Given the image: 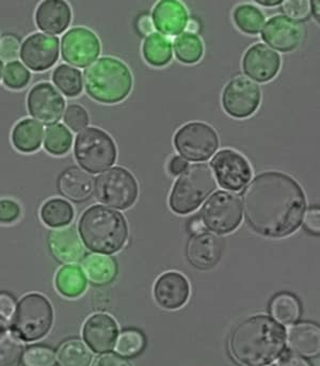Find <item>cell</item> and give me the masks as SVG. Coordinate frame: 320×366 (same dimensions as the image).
I'll return each mask as SVG.
<instances>
[{
	"label": "cell",
	"mask_w": 320,
	"mask_h": 366,
	"mask_svg": "<svg viewBox=\"0 0 320 366\" xmlns=\"http://www.w3.org/2000/svg\"><path fill=\"white\" fill-rule=\"evenodd\" d=\"M92 366H134L120 355L108 352L97 357Z\"/></svg>",
	"instance_id": "cell-47"
},
{
	"label": "cell",
	"mask_w": 320,
	"mask_h": 366,
	"mask_svg": "<svg viewBox=\"0 0 320 366\" xmlns=\"http://www.w3.org/2000/svg\"><path fill=\"white\" fill-rule=\"evenodd\" d=\"M73 144L70 129L61 123L49 125L45 131L44 149L54 156H64L69 153Z\"/></svg>",
	"instance_id": "cell-34"
},
{
	"label": "cell",
	"mask_w": 320,
	"mask_h": 366,
	"mask_svg": "<svg viewBox=\"0 0 320 366\" xmlns=\"http://www.w3.org/2000/svg\"><path fill=\"white\" fill-rule=\"evenodd\" d=\"M311 11L314 14L315 19L319 21V1H310Z\"/></svg>",
	"instance_id": "cell-53"
},
{
	"label": "cell",
	"mask_w": 320,
	"mask_h": 366,
	"mask_svg": "<svg viewBox=\"0 0 320 366\" xmlns=\"http://www.w3.org/2000/svg\"><path fill=\"white\" fill-rule=\"evenodd\" d=\"M281 68V57L267 45L257 43L244 54L242 70L257 82H267L278 75Z\"/></svg>",
	"instance_id": "cell-18"
},
{
	"label": "cell",
	"mask_w": 320,
	"mask_h": 366,
	"mask_svg": "<svg viewBox=\"0 0 320 366\" xmlns=\"http://www.w3.org/2000/svg\"><path fill=\"white\" fill-rule=\"evenodd\" d=\"M188 19L187 9L176 0H162L153 9V25L164 36L183 34Z\"/></svg>",
	"instance_id": "cell-23"
},
{
	"label": "cell",
	"mask_w": 320,
	"mask_h": 366,
	"mask_svg": "<svg viewBox=\"0 0 320 366\" xmlns=\"http://www.w3.org/2000/svg\"><path fill=\"white\" fill-rule=\"evenodd\" d=\"M116 354L123 358H135L139 356L146 346V335L137 329H125L122 331L116 345Z\"/></svg>",
	"instance_id": "cell-37"
},
{
	"label": "cell",
	"mask_w": 320,
	"mask_h": 366,
	"mask_svg": "<svg viewBox=\"0 0 320 366\" xmlns=\"http://www.w3.org/2000/svg\"><path fill=\"white\" fill-rule=\"evenodd\" d=\"M282 9L289 19L304 21L310 17L311 4L308 0H287L282 2Z\"/></svg>",
	"instance_id": "cell-42"
},
{
	"label": "cell",
	"mask_w": 320,
	"mask_h": 366,
	"mask_svg": "<svg viewBox=\"0 0 320 366\" xmlns=\"http://www.w3.org/2000/svg\"><path fill=\"white\" fill-rule=\"evenodd\" d=\"M4 86L11 90H21L29 84L31 73L19 61H11L6 64L2 75Z\"/></svg>",
	"instance_id": "cell-38"
},
{
	"label": "cell",
	"mask_w": 320,
	"mask_h": 366,
	"mask_svg": "<svg viewBox=\"0 0 320 366\" xmlns=\"http://www.w3.org/2000/svg\"><path fill=\"white\" fill-rule=\"evenodd\" d=\"M19 51L21 61L29 70L44 72L59 59L60 40L57 36L36 32L25 39Z\"/></svg>",
	"instance_id": "cell-15"
},
{
	"label": "cell",
	"mask_w": 320,
	"mask_h": 366,
	"mask_svg": "<svg viewBox=\"0 0 320 366\" xmlns=\"http://www.w3.org/2000/svg\"><path fill=\"white\" fill-rule=\"evenodd\" d=\"M224 252V242L209 232L194 234L188 240L186 257L196 269L211 270L219 263Z\"/></svg>",
	"instance_id": "cell-17"
},
{
	"label": "cell",
	"mask_w": 320,
	"mask_h": 366,
	"mask_svg": "<svg viewBox=\"0 0 320 366\" xmlns=\"http://www.w3.org/2000/svg\"><path fill=\"white\" fill-rule=\"evenodd\" d=\"M56 290L66 298H77L86 292L88 280L77 265L62 266L55 278Z\"/></svg>",
	"instance_id": "cell-28"
},
{
	"label": "cell",
	"mask_w": 320,
	"mask_h": 366,
	"mask_svg": "<svg viewBox=\"0 0 320 366\" xmlns=\"http://www.w3.org/2000/svg\"><path fill=\"white\" fill-rule=\"evenodd\" d=\"M27 109L34 120L56 124L66 110V99L49 82H39L28 93Z\"/></svg>",
	"instance_id": "cell-14"
},
{
	"label": "cell",
	"mask_w": 320,
	"mask_h": 366,
	"mask_svg": "<svg viewBox=\"0 0 320 366\" xmlns=\"http://www.w3.org/2000/svg\"><path fill=\"white\" fill-rule=\"evenodd\" d=\"M36 26L51 36L64 34L72 21V9L64 0H45L36 11Z\"/></svg>",
	"instance_id": "cell-22"
},
{
	"label": "cell",
	"mask_w": 320,
	"mask_h": 366,
	"mask_svg": "<svg viewBox=\"0 0 320 366\" xmlns=\"http://www.w3.org/2000/svg\"><path fill=\"white\" fill-rule=\"evenodd\" d=\"M241 198L246 223L264 237L291 235L299 229L306 213L301 186L280 171L259 173L244 188Z\"/></svg>",
	"instance_id": "cell-1"
},
{
	"label": "cell",
	"mask_w": 320,
	"mask_h": 366,
	"mask_svg": "<svg viewBox=\"0 0 320 366\" xmlns=\"http://www.w3.org/2000/svg\"><path fill=\"white\" fill-rule=\"evenodd\" d=\"M51 79L60 92L66 97H76L81 94L84 82L82 74L79 69L68 64H60L54 70Z\"/></svg>",
	"instance_id": "cell-32"
},
{
	"label": "cell",
	"mask_w": 320,
	"mask_h": 366,
	"mask_svg": "<svg viewBox=\"0 0 320 366\" xmlns=\"http://www.w3.org/2000/svg\"><path fill=\"white\" fill-rule=\"evenodd\" d=\"M282 2L280 0H274V1H256V4L264 6H279V4H282Z\"/></svg>",
	"instance_id": "cell-54"
},
{
	"label": "cell",
	"mask_w": 320,
	"mask_h": 366,
	"mask_svg": "<svg viewBox=\"0 0 320 366\" xmlns=\"http://www.w3.org/2000/svg\"><path fill=\"white\" fill-rule=\"evenodd\" d=\"M44 129L34 119H23L13 127L11 134L13 147L21 153L30 154L42 146Z\"/></svg>",
	"instance_id": "cell-27"
},
{
	"label": "cell",
	"mask_w": 320,
	"mask_h": 366,
	"mask_svg": "<svg viewBox=\"0 0 320 366\" xmlns=\"http://www.w3.org/2000/svg\"><path fill=\"white\" fill-rule=\"evenodd\" d=\"M174 53L181 64H194L202 59L204 46L196 34L183 32L174 40Z\"/></svg>",
	"instance_id": "cell-33"
},
{
	"label": "cell",
	"mask_w": 320,
	"mask_h": 366,
	"mask_svg": "<svg viewBox=\"0 0 320 366\" xmlns=\"http://www.w3.org/2000/svg\"><path fill=\"white\" fill-rule=\"evenodd\" d=\"M86 92L101 104H118L124 101L133 89V75L129 66L114 57L95 60L84 72Z\"/></svg>",
	"instance_id": "cell-4"
},
{
	"label": "cell",
	"mask_w": 320,
	"mask_h": 366,
	"mask_svg": "<svg viewBox=\"0 0 320 366\" xmlns=\"http://www.w3.org/2000/svg\"><path fill=\"white\" fill-rule=\"evenodd\" d=\"M64 123L74 133L84 131L89 124V114L86 108L79 104H71L64 112Z\"/></svg>",
	"instance_id": "cell-41"
},
{
	"label": "cell",
	"mask_w": 320,
	"mask_h": 366,
	"mask_svg": "<svg viewBox=\"0 0 320 366\" xmlns=\"http://www.w3.org/2000/svg\"><path fill=\"white\" fill-rule=\"evenodd\" d=\"M21 207L12 199H0V223L12 224L21 218Z\"/></svg>",
	"instance_id": "cell-44"
},
{
	"label": "cell",
	"mask_w": 320,
	"mask_h": 366,
	"mask_svg": "<svg viewBox=\"0 0 320 366\" xmlns=\"http://www.w3.org/2000/svg\"><path fill=\"white\" fill-rule=\"evenodd\" d=\"M261 99L259 84L246 76L239 75L232 78L224 86L221 104L229 116L235 119H246L256 112Z\"/></svg>",
	"instance_id": "cell-11"
},
{
	"label": "cell",
	"mask_w": 320,
	"mask_h": 366,
	"mask_svg": "<svg viewBox=\"0 0 320 366\" xmlns=\"http://www.w3.org/2000/svg\"><path fill=\"white\" fill-rule=\"evenodd\" d=\"M189 34H196L200 30V23L196 19H191L188 21L187 26H186Z\"/></svg>",
	"instance_id": "cell-52"
},
{
	"label": "cell",
	"mask_w": 320,
	"mask_h": 366,
	"mask_svg": "<svg viewBox=\"0 0 320 366\" xmlns=\"http://www.w3.org/2000/svg\"><path fill=\"white\" fill-rule=\"evenodd\" d=\"M93 192L103 204L124 211L135 204L139 186L137 179L127 169L114 167L96 177Z\"/></svg>",
	"instance_id": "cell-8"
},
{
	"label": "cell",
	"mask_w": 320,
	"mask_h": 366,
	"mask_svg": "<svg viewBox=\"0 0 320 366\" xmlns=\"http://www.w3.org/2000/svg\"><path fill=\"white\" fill-rule=\"evenodd\" d=\"M319 325L304 322L289 328L286 340L289 347L296 354L306 358H315L319 355Z\"/></svg>",
	"instance_id": "cell-25"
},
{
	"label": "cell",
	"mask_w": 320,
	"mask_h": 366,
	"mask_svg": "<svg viewBox=\"0 0 320 366\" xmlns=\"http://www.w3.org/2000/svg\"><path fill=\"white\" fill-rule=\"evenodd\" d=\"M79 231L89 250L105 255L120 251L129 238V224L124 216L104 205H93L84 212Z\"/></svg>",
	"instance_id": "cell-3"
},
{
	"label": "cell",
	"mask_w": 320,
	"mask_h": 366,
	"mask_svg": "<svg viewBox=\"0 0 320 366\" xmlns=\"http://www.w3.org/2000/svg\"><path fill=\"white\" fill-rule=\"evenodd\" d=\"M218 183L224 189L239 192L252 177V169L248 159L234 149L218 152L211 162Z\"/></svg>",
	"instance_id": "cell-13"
},
{
	"label": "cell",
	"mask_w": 320,
	"mask_h": 366,
	"mask_svg": "<svg viewBox=\"0 0 320 366\" xmlns=\"http://www.w3.org/2000/svg\"><path fill=\"white\" fill-rule=\"evenodd\" d=\"M57 187L60 194L72 202H86L92 196L94 177L79 167H69L58 177Z\"/></svg>",
	"instance_id": "cell-24"
},
{
	"label": "cell",
	"mask_w": 320,
	"mask_h": 366,
	"mask_svg": "<svg viewBox=\"0 0 320 366\" xmlns=\"http://www.w3.org/2000/svg\"><path fill=\"white\" fill-rule=\"evenodd\" d=\"M233 19L239 30L254 36L261 31L265 23V15L253 4H240L233 12Z\"/></svg>",
	"instance_id": "cell-35"
},
{
	"label": "cell",
	"mask_w": 320,
	"mask_h": 366,
	"mask_svg": "<svg viewBox=\"0 0 320 366\" xmlns=\"http://www.w3.org/2000/svg\"><path fill=\"white\" fill-rule=\"evenodd\" d=\"M242 219L239 197L232 192H215L209 197L201 211L205 227L217 234H229L239 227Z\"/></svg>",
	"instance_id": "cell-10"
},
{
	"label": "cell",
	"mask_w": 320,
	"mask_h": 366,
	"mask_svg": "<svg viewBox=\"0 0 320 366\" xmlns=\"http://www.w3.org/2000/svg\"><path fill=\"white\" fill-rule=\"evenodd\" d=\"M24 348L14 335L0 337V366H19Z\"/></svg>",
	"instance_id": "cell-39"
},
{
	"label": "cell",
	"mask_w": 320,
	"mask_h": 366,
	"mask_svg": "<svg viewBox=\"0 0 320 366\" xmlns=\"http://www.w3.org/2000/svg\"><path fill=\"white\" fill-rule=\"evenodd\" d=\"M15 299L12 295L0 293V317L9 320L14 313Z\"/></svg>",
	"instance_id": "cell-48"
},
{
	"label": "cell",
	"mask_w": 320,
	"mask_h": 366,
	"mask_svg": "<svg viewBox=\"0 0 320 366\" xmlns=\"http://www.w3.org/2000/svg\"><path fill=\"white\" fill-rule=\"evenodd\" d=\"M175 149L190 162L209 159L219 147V137L211 125L203 122H190L175 133Z\"/></svg>",
	"instance_id": "cell-9"
},
{
	"label": "cell",
	"mask_w": 320,
	"mask_h": 366,
	"mask_svg": "<svg viewBox=\"0 0 320 366\" xmlns=\"http://www.w3.org/2000/svg\"><path fill=\"white\" fill-rule=\"evenodd\" d=\"M304 229L312 235H319V207L313 205L306 212L304 217Z\"/></svg>",
	"instance_id": "cell-45"
},
{
	"label": "cell",
	"mask_w": 320,
	"mask_h": 366,
	"mask_svg": "<svg viewBox=\"0 0 320 366\" xmlns=\"http://www.w3.org/2000/svg\"><path fill=\"white\" fill-rule=\"evenodd\" d=\"M189 229L192 233L198 234L205 231V225L202 220L196 218V219L191 220L189 224Z\"/></svg>",
	"instance_id": "cell-51"
},
{
	"label": "cell",
	"mask_w": 320,
	"mask_h": 366,
	"mask_svg": "<svg viewBox=\"0 0 320 366\" xmlns=\"http://www.w3.org/2000/svg\"><path fill=\"white\" fill-rule=\"evenodd\" d=\"M92 354L79 340H71L62 344L58 350L57 360L61 366H90Z\"/></svg>",
	"instance_id": "cell-36"
},
{
	"label": "cell",
	"mask_w": 320,
	"mask_h": 366,
	"mask_svg": "<svg viewBox=\"0 0 320 366\" xmlns=\"http://www.w3.org/2000/svg\"><path fill=\"white\" fill-rule=\"evenodd\" d=\"M2 69H4V62L0 59V79H1L2 77Z\"/></svg>",
	"instance_id": "cell-56"
},
{
	"label": "cell",
	"mask_w": 320,
	"mask_h": 366,
	"mask_svg": "<svg viewBox=\"0 0 320 366\" xmlns=\"http://www.w3.org/2000/svg\"><path fill=\"white\" fill-rule=\"evenodd\" d=\"M137 30L141 36H148L149 34H153L154 25H153L152 19L148 14L141 15L137 19Z\"/></svg>",
	"instance_id": "cell-49"
},
{
	"label": "cell",
	"mask_w": 320,
	"mask_h": 366,
	"mask_svg": "<svg viewBox=\"0 0 320 366\" xmlns=\"http://www.w3.org/2000/svg\"><path fill=\"white\" fill-rule=\"evenodd\" d=\"M6 327H8V325H6V320L0 317V337H1L2 335H4V332H6Z\"/></svg>",
	"instance_id": "cell-55"
},
{
	"label": "cell",
	"mask_w": 320,
	"mask_h": 366,
	"mask_svg": "<svg viewBox=\"0 0 320 366\" xmlns=\"http://www.w3.org/2000/svg\"><path fill=\"white\" fill-rule=\"evenodd\" d=\"M118 335V324L108 314L90 316L82 328L84 342L96 354H106L114 350Z\"/></svg>",
	"instance_id": "cell-19"
},
{
	"label": "cell",
	"mask_w": 320,
	"mask_h": 366,
	"mask_svg": "<svg viewBox=\"0 0 320 366\" xmlns=\"http://www.w3.org/2000/svg\"><path fill=\"white\" fill-rule=\"evenodd\" d=\"M47 244L51 255L60 263L73 264L81 261L84 248L74 227L49 231Z\"/></svg>",
	"instance_id": "cell-21"
},
{
	"label": "cell",
	"mask_w": 320,
	"mask_h": 366,
	"mask_svg": "<svg viewBox=\"0 0 320 366\" xmlns=\"http://www.w3.org/2000/svg\"><path fill=\"white\" fill-rule=\"evenodd\" d=\"M216 187L217 184L209 164H190L175 182L169 197V207L177 215H187L196 211Z\"/></svg>",
	"instance_id": "cell-5"
},
{
	"label": "cell",
	"mask_w": 320,
	"mask_h": 366,
	"mask_svg": "<svg viewBox=\"0 0 320 366\" xmlns=\"http://www.w3.org/2000/svg\"><path fill=\"white\" fill-rule=\"evenodd\" d=\"M144 60L154 68H162L172 60V44L166 36L159 32H153L144 39L142 45Z\"/></svg>",
	"instance_id": "cell-29"
},
{
	"label": "cell",
	"mask_w": 320,
	"mask_h": 366,
	"mask_svg": "<svg viewBox=\"0 0 320 366\" xmlns=\"http://www.w3.org/2000/svg\"><path fill=\"white\" fill-rule=\"evenodd\" d=\"M54 324L51 301L38 293L26 295L17 303L11 322V330L16 339L34 342L44 337Z\"/></svg>",
	"instance_id": "cell-6"
},
{
	"label": "cell",
	"mask_w": 320,
	"mask_h": 366,
	"mask_svg": "<svg viewBox=\"0 0 320 366\" xmlns=\"http://www.w3.org/2000/svg\"><path fill=\"white\" fill-rule=\"evenodd\" d=\"M21 40L14 34H6L0 38V59L4 61H15L19 55Z\"/></svg>",
	"instance_id": "cell-43"
},
{
	"label": "cell",
	"mask_w": 320,
	"mask_h": 366,
	"mask_svg": "<svg viewBox=\"0 0 320 366\" xmlns=\"http://www.w3.org/2000/svg\"><path fill=\"white\" fill-rule=\"evenodd\" d=\"M101 51L99 39L88 28H71L62 36V59L71 66L86 68L99 58Z\"/></svg>",
	"instance_id": "cell-12"
},
{
	"label": "cell",
	"mask_w": 320,
	"mask_h": 366,
	"mask_svg": "<svg viewBox=\"0 0 320 366\" xmlns=\"http://www.w3.org/2000/svg\"><path fill=\"white\" fill-rule=\"evenodd\" d=\"M229 348L239 365L266 366L284 352L286 330L269 316H251L233 329Z\"/></svg>",
	"instance_id": "cell-2"
},
{
	"label": "cell",
	"mask_w": 320,
	"mask_h": 366,
	"mask_svg": "<svg viewBox=\"0 0 320 366\" xmlns=\"http://www.w3.org/2000/svg\"><path fill=\"white\" fill-rule=\"evenodd\" d=\"M74 207L61 198H51L45 201L40 209L41 220L51 229H61L74 219Z\"/></svg>",
	"instance_id": "cell-30"
},
{
	"label": "cell",
	"mask_w": 320,
	"mask_h": 366,
	"mask_svg": "<svg viewBox=\"0 0 320 366\" xmlns=\"http://www.w3.org/2000/svg\"><path fill=\"white\" fill-rule=\"evenodd\" d=\"M24 366H56L57 356L49 346L31 345L23 352Z\"/></svg>",
	"instance_id": "cell-40"
},
{
	"label": "cell",
	"mask_w": 320,
	"mask_h": 366,
	"mask_svg": "<svg viewBox=\"0 0 320 366\" xmlns=\"http://www.w3.org/2000/svg\"><path fill=\"white\" fill-rule=\"evenodd\" d=\"M274 366H313L304 357L296 354L293 350H286L281 355Z\"/></svg>",
	"instance_id": "cell-46"
},
{
	"label": "cell",
	"mask_w": 320,
	"mask_h": 366,
	"mask_svg": "<svg viewBox=\"0 0 320 366\" xmlns=\"http://www.w3.org/2000/svg\"><path fill=\"white\" fill-rule=\"evenodd\" d=\"M86 278L95 287H105L116 280L118 264L114 257L99 253H89L81 259Z\"/></svg>",
	"instance_id": "cell-26"
},
{
	"label": "cell",
	"mask_w": 320,
	"mask_h": 366,
	"mask_svg": "<svg viewBox=\"0 0 320 366\" xmlns=\"http://www.w3.org/2000/svg\"><path fill=\"white\" fill-rule=\"evenodd\" d=\"M187 167L188 162H186L183 157H181V156H174V157H172V159L170 160V162H169V172H170L173 177H175V175H181V173L187 169Z\"/></svg>",
	"instance_id": "cell-50"
},
{
	"label": "cell",
	"mask_w": 320,
	"mask_h": 366,
	"mask_svg": "<svg viewBox=\"0 0 320 366\" xmlns=\"http://www.w3.org/2000/svg\"><path fill=\"white\" fill-rule=\"evenodd\" d=\"M189 295V282L179 272H164L154 285L155 300L164 309H179L187 302Z\"/></svg>",
	"instance_id": "cell-20"
},
{
	"label": "cell",
	"mask_w": 320,
	"mask_h": 366,
	"mask_svg": "<svg viewBox=\"0 0 320 366\" xmlns=\"http://www.w3.org/2000/svg\"><path fill=\"white\" fill-rule=\"evenodd\" d=\"M269 311L281 325H294L301 317V303L295 295L280 293L270 301Z\"/></svg>",
	"instance_id": "cell-31"
},
{
	"label": "cell",
	"mask_w": 320,
	"mask_h": 366,
	"mask_svg": "<svg viewBox=\"0 0 320 366\" xmlns=\"http://www.w3.org/2000/svg\"><path fill=\"white\" fill-rule=\"evenodd\" d=\"M74 156L77 164L88 173H101L114 166L118 149L114 138L99 127H88L75 139Z\"/></svg>",
	"instance_id": "cell-7"
},
{
	"label": "cell",
	"mask_w": 320,
	"mask_h": 366,
	"mask_svg": "<svg viewBox=\"0 0 320 366\" xmlns=\"http://www.w3.org/2000/svg\"><path fill=\"white\" fill-rule=\"evenodd\" d=\"M261 39L276 51L291 53L301 43V27L297 21L285 15H276L268 19L264 26Z\"/></svg>",
	"instance_id": "cell-16"
}]
</instances>
